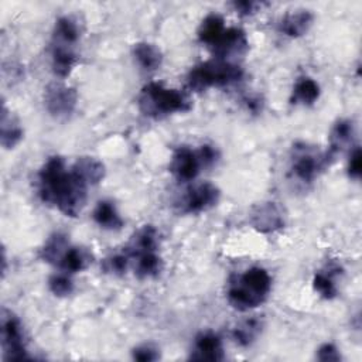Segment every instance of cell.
Wrapping results in <instances>:
<instances>
[{
    "mask_svg": "<svg viewBox=\"0 0 362 362\" xmlns=\"http://www.w3.org/2000/svg\"><path fill=\"white\" fill-rule=\"evenodd\" d=\"M137 102L141 113L154 119L171 113H185L192 107V102L187 93L178 89L165 88L158 82L144 85Z\"/></svg>",
    "mask_w": 362,
    "mask_h": 362,
    "instance_id": "obj_3",
    "label": "cell"
},
{
    "mask_svg": "<svg viewBox=\"0 0 362 362\" xmlns=\"http://www.w3.org/2000/svg\"><path fill=\"white\" fill-rule=\"evenodd\" d=\"M219 189L212 182H201L185 191L178 206L182 214H199L211 209L219 201Z\"/></svg>",
    "mask_w": 362,
    "mask_h": 362,
    "instance_id": "obj_8",
    "label": "cell"
},
{
    "mask_svg": "<svg viewBox=\"0 0 362 362\" xmlns=\"http://www.w3.org/2000/svg\"><path fill=\"white\" fill-rule=\"evenodd\" d=\"M225 31V21L219 14H208L198 30V40L202 44L214 47Z\"/></svg>",
    "mask_w": 362,
    "mask_h": 362,
    "instance_id": "obj_21",
    "label": "cell"
},
{
    "mask_svg": "<svg viewBox=\"0 0 362 362\" xmlns=\"http://www.w3.org/2000/svg\"><path fill=\"white\" fill-rule=\"evenodd\" d=\"M314 16L308 10H297L286 14L279 23V31L290 38H298L310 30Z\"/></svg>",
    "mask_w": 362,
    "mask_h": 362,
    "instance_id": "obj_13",
    "label": "cell"
},
{
    "mask_svg": "<svg viewBox=\"0 0 362 362\" xmlns=\"http://www.w3.org/2000/svg\"><path fill=\"white\" fill-rule=\"evenodd\" d=\"M158 351L157 348L151 346V345H140L137 348L133 349V358L137 361H143V362H148V361H156L158 359Z\"/></svg>",
    "mask_w": 362,
    "mask_h": 362,
    "instance_id": "obj_33",
    "label": "cell"
},
{
    "mask_svg": "<svg viewBox=\"0 0 362 362\" xmlns=\"http://www.w3.org/2000/svg\"><path fill=\"white\" fill-rule=\"evenodd\" d=\"M361 173H362V156H361V148L356 146L354 148V151L349 156V161H348V174L351 178L359 180L361 178Z\"/></svg>",
    "mask_w": 362,
    "mask_h": 362,
    "instance_id": "obj_31",
    "label": "cell"
},
{
    "mask_svg": "<svg viewBox=\"0 0 362 362\" xmlns=\"http://www.w3.org/2000/svg\"><path fill=\"white\" fill-rule=\"evenodd\" d=\"M0 143L4 148H14L23 139V127L20 122L7 110L6 105L1 106V120H0Z\"/></svg>",
    "mask_w": 362,
    "mask_h": 362,
    "instance_id": "obj_16",
    "label": "cell"
},
{
    "mask_svg": "<svg viewBox=\"0 0 362 362\" xmlns=\"http://www.w3.org/2000/svg\"><path fill=\"white\" fill-rule=\"evenodd\" d=\"M79 34L81 31H79L78 23L69 16H62L55 21L52 42L75 47V44L79 40Z\"/></svg>",
    "mask_w": 362,
    "mask_h": 362,
    "instance_id": "obj_22",
    "label": "cell"
},
{
    "mask_svg": "<svg viewBox=\"0 0 362 362\" xmlns=\"http://www.w3.org/2000/svg\"><path fill=\"white\" fill-rule=\"evenodd\" d=\"M93 221L103 229L117 230L123 226V219L120 218L116 206L110 201H99L93 209Z\"/></svg>",
    "mask_w": 362,
    "mask_h": 362,
    "instance_id": "obj_20",
    "label": "cell"
},
{
    "mask_svg": "<svg viewBox=\"0 0 362 362\" xmlns=\"http://www.w3.org/2000/svg\"><path fill=\"white\" fill-rule=\"evenodd\" d=\"M272 290V279L263 267H250L245 273L233 276L228 287V303L239 311L259 307Z\"/></svg>",
    "mask_w": 362,
    "mask_h": 362,
    "instance_id": "obj_2",
    "label": "cell"
},
{
    "mask_svg": "<svg viewBox=\"0 0 362 362\" xmlns=\"http://www.w3.org/2000/svg\"><path fill=\"white\" fill-rule=\"evenodd\" d=\"M249 48V42L246 34L242 28L229 27L225 28L223 34L218 40V42L212 47L216 59H225L233 55H242Z\"/></svg>",
    "mask_w": 362,
    "mask_h": 362,
    "instance_id": "obj_10",
    "label": "cell"
},
{
    "mask_svg": "<svg viewBox=\"0 0 362 362\" xmlns=\"http://www.w3.org/2000/svg\"><path fill=\"white\" fill-rule=\"evenodd\" d=\"M198 154L201 157V161H202V165L204 167H209L212 164H215L216 158H218V151L212 147V146H202L199 150H198Z\"/></svg>",
    "mask_w": 362,
    "mask_h": 362,
    "instance_id": "obj_34",
    "label": "cell"
},
{
    "mask_svg": "<svg viewBox=\"0 0 362 362\" xmlns=\"http://www.w3.org/2000/svg\"><path fill=\"white\" fill-rule=\"evenodd\" d=\"M71 170L81 177L88 185L99 184L105 177V165L93 157H81L78 158Z\"/></svg>",
    "mask_w": 362,
    "mask_h": 362,
    "instance_id": "obj_17",
    "label": "cell"
},
{
    "mask_svg": "<svg viewBox=\"0 0 362 362\" xmlns=\"http://www.w3.org/2000/svg\"><path fill=\"white\" fill-rule=\"evenodd\" d=\"M129 257L127 255L123 252V253H117V255H113L110 256L109 259H106L105 262V270L106 272H110L113 274H124L126 270H127V266H129Z\"/></svg>",
    "mask_w": 362,
    "mask_h": 362,
    "instance_id": "obj_30",
    "label": "cell"
},
{
    "mask_svg": "<svg viewBox=\"0 0 362 362\" xmlns=\"http://www.w3.org/2000/svg\"><path fill=\"white\" fill-rule=\"evenodd\" d=\"M328 273H324V272H320L314 276L313 279V287L314 290L325 300H331L337 296V286L334 283V279H332V273L339 270L338 266L335 267H328Z\"/></svg>",
    "mask_w": 362,
    "mask_h": 362,
    "instance_id": "obj_28",
    "label": "cell"
},
{
    "mask_svg": "<svg viewBox=\"0 0 362 362\" xmlns=\"http://www.w3.org/2000/svg\"><path fill=\"white\" fill-rule=\"evenodd\" d=\"M90 262L92 255L86 249L69 246L62 255L61 260L58 262V266L62 269V272L71 274L86 269L90 264Z\"/></svg>",
    "mask_w": 362,
    "mask_h": 362,
    "instance_id": "obj_19",
    "label": "cell"
},
{
    "mask_svg": "<svg viewBox=\"0 0 362 362\" xmlns=\"http://www.w3.org/2000/svg\"><path fill=\"white\" fill-rule=\"evenodd\" d=\"M318 98H320L318 83L308 76H303L296 82L290 100L294 105H307L308 106V105H313Z\"/></svg>",
    "mask_w": 362,
    "mask_h": 362,
    "instance_id": "obj_24",
    "label": "cell"
},
{
    "mask_svg": "<svg viewBox=\"0 0 362 362\" xmlns=\"http://www.w3.org/2000/svg\"><path fill=\"white\" fill-rule=\"evenodd\" d=\"M250 223L259 232H274L284 226V216L277 204L266 202L253 209L250 214Z\"/></svg>",
    "mask_w": 362,
    "mask_h": 362,
    "instance_id": "obj_11",
    "label": "cell"
},
{
    "mask_svg": "<svg viewBox=\"0 0 362 362\" xmlns=\"http://www.w3.org/2000/svg\"><path fill=\"white\" fill-rule=\"evenodd\" d=\"M78 95L74 88L61 82H52L44 89V105L48 113L57 119H65L75 110Z\"/></svg>",
    "mask_w": 362,
    "mask_h": 362,
    "instance_id": "obj_7",
    "label": "cell"
},
{
    "mask_svg": "<svg viewBox=\"0 0 362 362\" xmlns=\"http://www.w3.org/2000/svg\"><path fill=\"white\" fill-rule=\"evenodd\" d=\"M88 184L72 170H66L61 157H51L40 170L38 194L47 204H52L66 216H76L85 202Z\"/></svg>",
    "mask_w": 362,
    "mask_h": 362,
    "instance_id": "obj_1",
    "label": "cell"
},
{
    "mask_svg": "<svg viewBox=\"0 0 362 362\" xmlns=\"http://www.w3.org/2000/svg\"><path fill=\"white\" fill-rule=\"evenodd\" d=\"M262 331V321L259 318H249L242 321L233 329V339L242 346L250 345Z\"/></svg>",
    "mask_w": 362,
    "mask_h": 362,
    "instance_id": "obj_27",
    "label": "cell"
},
{
    "mask_svg": "<svg viewBox=\"0 0 362 362\" xmlns=\"http://www.w3.org/2000/svg\"><path fill=\"white\" fill-rule=\"evenodd\" d=\"M233 8L242 14V16H249V14H253L259 10V7H262V3H257V1H235L233 4Z\"/></svg>",
    "mask_w": 362,
    "mask_h": 362,
    "instance_id": "obj_35",
    "label": "cell"
},
{
    "mask_svg": "<svg viewBox=\"0 0 362 362\" xmlns=\"http://www.w3.org/2000/svg\"><path fill=\"white\" fill-rule=\"evenodd\" d=\"M133 57L144 71H156L163 62V54L158 47L146 41L134 44Z\"/></svg>",
    "mask_w": 362,
    "mask_h": 362,
    "instance_id": "obj_18",
    "label": "cell"
},
{
    "mask_svg": "<svg viewBox=\"0 0 362 362\" xmlns=\"http://www.w3.org/2000/svg\"><path fill=\"white\" fill-rule=\"evenodd\" d=\"M201 167L204 165L198 151H194L189 147H178L170 161V171L178 181L194 180Z\"/></svg>",
    "mask_w": 362,
    "mask_h": 362,
    "instance_id": "obj_9",
    "label": "cell"
},
{
    "mask_svg": "<svg viewBox=\"0 0 362 362\" xmlns=\"http://www.w3.org/2000/svg\"><path fill=\"white\" fill-rule=\"evenodd\" d=\"M158 246V232L151 225H144L140 228L130 239L129 245L124 247V253L129 259L144 253V252H156Z\"/></svg>",
    "mask_w": 362,
    "mask_h": 362,
    "instance_id": "obj_14",
    "label": "cell"
},
{
    "mask_svg": "<svg viewBox=\"0 0 362 362\" xmlns=\"http://www.w3.org/2000/svg\"><path fill=\"white\" fill-rule=\"evenodd\" d=\"M354 136V124L348 119H341L335 123L329 136V148L327 151L329 158H334L338 151L342 150L344 146L351 143Z\"/></svg>",
    "mask_w": 362,
    "mask_h": 362,
    "instance_id": "obj_23",
    "label": "cell"
},
{
    "mask_svg": "<svg viewBox=\"0 0 362 362\" xmlns=\"http://www.w3.org/2000/svg\"><path fill=\"white\" fill-rule=\"evenodd\" d=\"M243 69L225 59H211L194 66L188 74V86L202 92L212 86H229L242 81Z\"/></svg>",
    "mask_w": 362,
    "mask_h": 362,
    "instance_id": "obj_4",
    "label": "cell"
},
{
    "mask_svg": "<svg viewBox=\"0 0 362 362\" xmlns=\"http://www.w3.org/2000/svg\"><path fill=\"white\" fill-rule=\"evenodd\" d=\"M76 62V52L72 45L52 42L51 65L52 71L59 78H66Z\"/></svg>",
    "mask_w": 362,
    "mask_h": 362,
    "instance_id": "obj_15",
    "label": "cell"
},
{
    "mask_svg": "<svg viewBox=\"0 0 362 362\" xmlns=\"http://www.w3.org/2000/svg\"><path fill=\"white\" fill-rule=\"evenodd\" d=\"M317 359L322 361V362H337L341 359L339 351L337 349V346L334 344H322L318 351H317Z\"/></svg>",
    "mask_w": 362,
    "mask_h": 362,
    "instance_id": "obj_32",
    "label": "cell"
},
{
    "mask_svg": "<svg viewBox=\"0 0 362 362\" xmlns=\"http://www.w3.org/2000/svg\"><path fill=\"white\" fill-rule=\"evenodd\" d=\"M48 287L51 290L52 294L58 296V297H65L69 296L74 290V283L69 279L68 273H58V274H52L48 280Z\"/></svg>",
    "mask_w": 362,
    "mask_h": 362,
    "instance_id": "obj_29",
    "label": "cell"
},
{
    "mask_svg": "<svg viewBox=\"0 0 362 362\" xmlns=\"http://www.w3.org/2000/svg\"><path fill=\"white\" fill-rule=\"evenodd\" d=\"M134 274L140 279H150L160 274L163 269V262L156 252H144L134 257Z\"/></svg>",
    "mask_w": 362,
    "mask_h": 362,
    "instance_id": "obj_25",
    "label": "cell"
},
{
    "mask_svg": "<svg viewBox=\"0 0 362 362\" xmlns=\"http://www.w3.org/2000/svg\"><path fill=\"white\" fill-rule=\"evenodd\" d=\"M1 348L6 361L28 359L21 322L11 313L1 317Z\"/></svg>",
    "mask_w": 362,
    "mask_h": 362,
    "instance_id": "obj_6",
    "label": "cell"
},
{
    "mask_svg": "<svg viewBox=\"0 0 362 362\" xmlns=\"http://www.w3.org/2000/svg\"><path fill=\"white\" fill-rule=\"evenodd\" d=\"M191 359L222 361L223 348H222L221 338L212 331H205L198 334L194 342V351L191 354Z\"/></svg>",
    "mask_w": 362,
    "mask_h": 362,
    "instance_id": "obj_12",
    "label": "cell"
},
{
    "mask_svg": "<svg viewBox=\"0 0 362 362\" xmlns=\"http://www.w3.org/2000/svg\"><path fill=\"white\" fill-rule=\"evenodd\" d=\"M69 247L66 236L62 233H54L47 243L44 245V247L41 249V259L47 263H52V264H58V262L61 260L62 255L65 253V250Z\"/></svg>",
    "mask_w": 362,
    "mask_h": 362,
    "instance_id": "obj_26",
    "label": "cell"
},
{
    "mask_svg": "<svg viewBox=\"0 0 362 362\" xmlns=\"http://www.w3.org/2000/svg\"><path fill=\"white\" fill-rule=\"evenodd\" d=\"M328 154L318 153L307 144H296L291 156V174L301 182H313L318 174L329 165Z\"/></svg>",
    "mask_w": 362,
    "mask_h": 362,
    "instance_id": "obj_5",
    "label": "cell"
}]
</instances>
